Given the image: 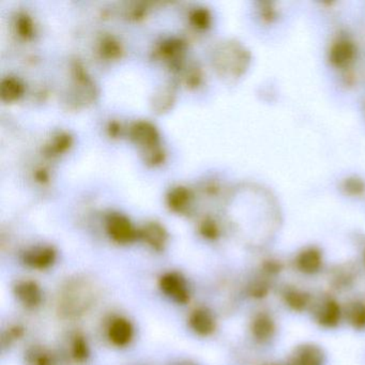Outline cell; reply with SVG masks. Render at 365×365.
I'll use <instances>...</instances> for the list:
<instances>
[{
	"mask_svg": "<svg viewBox=\"0 0 365 365\" xmlns=\"http://www.w3.org/2000/svg\"><path fill=\"white\" fill-rule=\"evenodd\" d=\"M93 287L87 282L76 279L70 282L61 292L59 307L65 315L72 317L84 314L93 302Z\"/></svg>",
	"mask_w": 365,
	"mask_h": 365,
	"instance_id": "cell-1",
	"label": "cell"
},
{
	"mask_svg": "<svg viewBox=\"0 0 365 365\" xmlns=\"http://www.w3.org/2000/svg\"><path fill=\"white\" fill-rule=\"evenodd\" d=\"M162 292L178 304H187L190 301V290L187 281L178 272H168L159 282Z\"/></svg>",
	"mask_w": 365,
	"mask_h": 365,
	"instance_id": "cell-2",
	"label": "cell"
},
{
	"mask_svg": "<svg viewBox=\"0 0 365 365\" xmlns=\"http://www.w3.org/2000/svg\"><path fill=\"white\" fill-rule=\"evenodd\" d=\"M341 309L334 299H322L314 305V318L320 326L327 329H333L339 326L341 320Z\"/></svg>",
	"mask_w": 365,
	"mask_h": 365,
	"instance_id": "cell-3",
	"label": "cell"
},
{
	"mask_svg": "<svg viewBox=\"0 0 365 365\" xmlns=\"http://www.w3.org/2000/svg\"><path fill=\"white\" fill-rule=\"evenodd\" d=\"M326 354L315 344H303L294 348L288 365H324Z\"/></svg>",
	"mask_w": 365,
	"mask_h": 365,
	"instance_id": "cell-4",
	"label": "cell"
},
{
	"mask_svg": "<svg viewBox=\"0 0 365 365\" xmlns=\"http://www.w3.org/2000/svg\"><path fill=\"white\" fill-rule=\"evenodd\" d=\"M14 294L27 309H36L43 301L41 287L31 279H22L14 286Z\"/></svg>",
	"mask_w": 365,
	"mask_h": 365,
	"instance_id": "cell-5",
	"label": "cell"
},
{
	"mask_svg": "<svg viewBox=\"0 0 365 365\" xmlns=\"http://www.w3.org/2000/svg\"><path fill=\"white\" fill-rule=\"evenodd\" d=\"M108 336L113 345L117 347H125L133 341V324L127 318H114L108 326Z\"/></svg>",
	"mask_w": 365,
	"mask_h": 365,
	"instance_id": "cell-6",
	"label": "cell"
},
{
	"mask_svg": "<svg viewBox=\"0 0 365 365\" xmlns=\"http://www.w3.org/2000/svg\"><path fill=\"white\" fill-rule=\"evenodd\" d=\"M189 326L196 334L208 336L212 334L217 328L215 315L210 309L200 307L192 312L189 317Z\"/></svg>",
	"mask_w": 365,
	"mask_h": 365,
	"instance_id": "cell-7",
	"label": "cell"
},
{
	"mask_svg": "<svg viewBox=\"0 0 365 365\" xmlns=\"http://www.w3.org/2000/svg\"><path fill=\"white\" fill-rule=\"evenodd\" d=\"M25 264L36 270H46L56 262V252L51 247H38L24 254Z\"/></svg>",
	"mask_w": 365,
	"mask_h": 365,
	"instance_id": "cell-8",
	"label": "cell"
},
{
	"mask_svg": "<svg viewBox=\"0 0 365 365\" xmlns=\"http://www.w3.org/2000/svg\"><path fill=\"white\" fill-rule=\"evenodd\" d=\"M356 57V46L354 42L346 38L337 40L330 50L329 59L336 67H347Z\"/></svg>",
	"mask_w": 365,
	"mask_h": 365,
	"instance_id": "cell-9",
	"label": "cell"
},
{
	"mask_svg": "<svg viewBox=\"0 0 365 365\" xmlns=\"http://www.w3.org/2000/svg\"><path fill=\"white\" fill-rule=\"evenodd\" d=\"M297 268L307 275L316 274L322 268V254L316 247L303 250L296 259Z\"/></svg>",
	"mask_w": 365,
	"mask_h": 365,
	"instance_id": "cell-10",
	"label": "cell"
},
{
	"mask_svg": "<svg viewBox=\"0 0 365 365\" xmlns=\"http://www.w3.org/2000/svg\"><path fill=\"white\" fill-rule=\"evenodd\" d=\"M108 232L116 242L123 243V245L132 242L136 236L135 230L131 223L119 215L110 217L108 221Z\"/></svg>",
	"mask_w": 365,
	"mask_h": 365,
	"instance_id": "cell-11",
	"label": "cell"
},
{
	"mask_svg": "<svg viewBox=\"0 0 365 365\" xmlns=\"http://www.w3.org/2000/svg\"><path fill=\"white\" fill-rule=\"evenodd\" d=\"M252 335L256 341H268L275 334L274 320L266 313H260L255 316L251 324Z\"/></svg>",
	"mask_w": 365,
	"mask_h": 365,
	"instance_id": "cell-12",
	"label": "cell"
},
{
	"mask_svg": "<svg viewBox=\"0 0 365 365\" xmlns=\"http://www.w3.org/2000/svg\"><path fill=\"white\" fill-rule=\"evenodd\" d=\"M286 304L296 312H303L311 305V296L300 289L289 288L284 292Z\"/></svg>",
	"mask_w": 365,
	"mask_h": 365,
	"instance_id": "cell-13",
	"label": "cell"
},
{
	"mask_svg": "<svg viewBox=\"0 0 365 365\" xmlns=\"http://www.w3.org/2000/svg\"><path fill=\"white\" fill-rule=\"evenodd\" d=\"M346 317L352 328L356 330H364L365 329V302L356 301L350 303L346 309Z\"/></svg>",
	"mask_w": 365,
	"mask_h": 365,
	"instance_id": "cell-14",
	"label": "cell"
},
{
	"mask_svg": "<svg viewBox=\"0 0 365 365\" xmlns=\"http://www.w3.org/2000/svg\"><path fill=\"white\" fill-rule=\"evenodd\" d=\"M143 237L150 247L158 250V251H161L163 249L166 243V239H168L165 230L157 224H151V225L147 226L143 232Z\"/></svg>",
	"mask_w": 365,
	"mask_h": 365,
	"instance_id": "cell-15",
	"label": "cell"
},
{
	"mask_svg": "<svg viewBox=\"0 0 365 365\" xmlns=\"http://www.w3.org/2000/svg\"><path fill=\"white\" fill-rule=\"evenodd\" d=\"M26 363L27 365H53L54 361L52 354L46 348L34 346L27 351Z\"/></svg>",
	"mask_w": 365,
	"mask_h": 365,
	"instance_id": "cell-16",
	"label": "cell"
},
{
	"mask_svg": "<svg viewBox=\"0 0 365 365\" xmlns=\"http://www.w3.org/2000/svg\"><path fill=\"white\" fill-rule=\"evenodd\" d=\"M71 354L74 360L78 361V362H83L88 358L89 347L84 337L81 335H76L74 337L73 341H72Z\"/></svg>",
	"mask_w": 365,
	"mask_h": 365,
	"instance_id": "cell-17",
	"label": "cell"
},
{
	"mask_svg": "<svg viewBox=\"0 0 365 365\" xmlns=\"http://www.w3.org/2000/svg\"><path fill=\"white\" fill-rule=\"evenodd\" d=\"M343 189L350 195H361L365 191V183L359 178L346 179Z\"/></svg>",
	"mask_w": 365,
	"mask_h": 365,
	"instance_id": "cell-18",
	"label": "cell"
},
{
	"mask_svg": "<svg viewBox=\"0 0 365 365\" xmlns=\"http://www.w3.org/2000/svg\"><path fill=\"white\" fill-rule=\"evenodd\" d=\"M268 292V284L264 283V282H256V283H254L251 287V294L252 296L255 297V298H262V297H266Z\"/></svg>",
	"mask_w": 365,
	"mask_h": 365,
	"instance_id": "cell-19",
	"label": "cell"
},
{
	"mask_svg": "<svg viewBox=\"0 0 365 365\" xmlns=\"http://www.w3.org/2000/svg\"><path fill=\"white\" fill-rule=\"evenodd\" d=\"M363 259H364V262H365V250H364V254H363Z\"/></svg>",
	"mask_w": 365,
	"mask_h": 365,
	"instance_id": "cell-20",
	"label": "cell"
}]
</instances>
